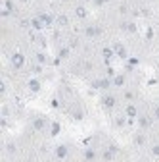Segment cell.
Here are the masks:
<instances>
[{
  "label": "cell",
  "mask_w": 159,
  "mask_h": 162,
  "mask_svg": "<svg viewBox=\"0 0 159 162\" xmlns=\"http://www.w3.org/2000/svg\"><path fill=\"white\" fill-rule=\"evenodd\" d=\"M40 70H42L40 66H35V68H33V71H35V74H40Z\"/></svg>",
  "instance_id": "603a6c76"
},
{
  "label": "cell",
  "mask_w": 159,
  "mask_h": 162,
  "mask_svg": "<svg viewBox=\"0 0 159 162\" xmlns=\"http://www.w3.org/2000/svg\"><path fill=\"white\" fill-rule=\"evenodd\" d=\"M100 31H98V27H86V35L88 37H94V35H98Z\"/></svg>",
  "instance_id": "4fadbf2b"
},
{
  "label": "cell",
  "mask_w": 159,
  "mask_h": 162,
  "mask_svg": "<svg viewBox=\"0 0 159 162\" xmlns=\"http://www.w3.org/2000/svg\"><path fill=\"white\" fill-rule=\"evenodd\" d=\"M31 27H33L35 31H40V29L44 27V23L40 21V18H33V19H31Z\"/></svg>",
  "instance_id": "3957f363"
},
{
  "label": "cell",
  "mask_w": 159,
  "mask_h": 162,
  "mask_svg": "<svg viewBox=\"0 0 159 162\" xmlns=\"http://www.w3.org/2000/svg\"><path fill=\"white\" fill-rule=\"evenodd\" d=\"M29 89H31L33 93H38V91H40V81L31 79V81H29Z\"/></svg>",
  "instance_id": "52a82bcc"
},
{
  "label": "cell",
  "mask_w": 159,
  "mask_h": 162,
  "mask_svg": "<svg viewBox=\"0 0 159 162\" xmlns=\"http://www.w3.org/2000/svg\"><path fill=\"white\" fill-rule=\"evenodd\" d=\"M38 18H40V21H42L46 27H48V25H52V15H48V14H40Z\"/></svg>",
  "instance_id": "ba28073f"
},
{
  "label": "cell",
  "mask_w": 159,
  "mask_h": 162,
  "mask_svg": "<svg viewBox=\"0 0 159 162\" xmlns=\"http://www.w3.org/2000/svg\"><path fill=\"white\" fill-rule=\"evenodd\" d=\"M155 116H157V118H159V108H155Z\"/></svg>",
  "instance_id": "cb8c5ba5"
},
{
  "label": "cell",
  "mask_w": 159,
  "mask_h": 162,
  "mask_svg": "<svg viewBox=\"0 0 159 162\" xmlns=\"http://www.w3.org/2000/svg\"><path fill=\"white\" fill-rule=\"evenodd\" d=\"M67 54H69V50H67V48H63V50H60V56H62V58H67Z\"/></svg>",
  "instance_id": "ffe728a7"
},
{
  "label": "cell",
  "mask_w": 159,
  "mask_h": 162,
  "mask_svg": "<svg viewBox=\"0 0 159 162\" xmlns=\"http://www.w3.org/2000/svg\"><path fill=\"white\" fill-rule=\"evenodd\" d=\"M23 64H25V56H23L21 52H15V54L12 56V66H14L15 70H19V68H23Z\"/></svg>",
  "instance_id": "6da1fadb"
},
{
  "label": "cell",
  "mask_w": 159,
  "mask_h": 162,
  "mask_svg": "<svg viewBox=\"0 0 159 162\" xmlns=\"http://www.w3.org/2000/svg\"><path fill=\"white\" fill-rule=\"evenodd\" d=\"M75 14H77V18L84 19V18H86V14H88V12H86V8H84V6H77V8H75Z\"/></svg>",
  "instance_id": "5b68a950"
},
{
  "label": "cell",
  "mask_w": 159,
  "mask_h": 162,
  "mask_svg": "<svg viewBox=\"0 0 159 162\" xmlns=\"http://www.w3.org/2000/svg\"><path fill=\"white\" fill-rule=\"evenodd\" d=\"M86 158H88V160H94V158H96V152H94V151H86Z\"/></svg>",
  "instance_id": "e0dca14e"
},
{
  "label": "cell",
  "mask_w": 159,
  "mask_h": 162,
  "mask_svg": "<svg viewBox=\"0 0 159 162\" xmlns=\"http://www.w3.org/2000/svg\"><path fill=\"white\" fill-rule=\"evenodd\" d=\"M58 131H60V125H58V124H54V125H52V135H56Z\"/></svg>",
  "instance_id": "d6986e66"
},
{
  "label": "cell",
  "mask_w": 159,
  "mask_h": 162,
  "mask_svg": "<svg viewBox=\"0 0 159 162\" xmlns=\"http://www.w3.org/2000/svg\"><path fill=\"white\" fill-rule=\"evenodd\" d=\"M46 54H42V52H38V54H36V62L38 64H46Z\"/></svg>",
  "instance_id": "5bb4252c"
},
{
  "label": "cell",
  "mask_w": 159,
  "mask_h": 162,
  "mask_svg": "<svg viewBox=\"0 0 159 162\" xmlns=\"http://www.w3.org/2000/svg\"><path fill=\"white\" fill-rule=\"evenodd\" d=\"M58 23H60V25H67V23H69V19L67 18H65V15H60V18H58Z\"/></svg>",
  "instance_id": "2e32d148"
},
{
  "label": "cell",
  "mask_w": 159,
  "mask_h": 162,
  "mask_svg": "<svg viewBox=\"0 0 159 162\" xmlns=\"http://www.w3.org/2000/svg\"><path fill=\"white\" fill-rule=\"evenodd\" d=\"M102 102H104V106H105V108H113V106H115V102H117V100H115V96H111V95H105L104 99H102Z\"/></svg>",
  "instance_id": "7a4b0ae2"
},
{
  "label": "cell",
  "mask_w": 159,
  "mask_h": 162,
  "mask_svg": "<svg viewBox=\"0 0 159 162\" xmlns=\"http://www.w3.org/2000/svg\"><path fill=\"white\" fill-rule=\"evenodd\" d=\"M102 54H104V58H105V60H109V58H113L115 50H113V48H107V46H105L104 50H102Z\"/></svg>",
  "instance_id": "8fae6325"
},
{
  "label": "cell",
  "mask_w": 159,
  "mask_h": 162,
  "mask_svg": "<svg viewBox=\"0 0 159 162\" xmlns=\"http://www.w3.org/2000/svg\"><path fill=\"white\" fill-rule=\"evenodd\" d=\"M115 52L121 56V58H127V48H125L123 44H119V43H117V44H115Z\"/></svg>",
  "instance_id": "8992f818"
},
{
  "label": "cell",
  "mask_w": 159,
  "mask_h": 162,
  "mask_svg": "<svg viewBox=\"0 0 159 162\" xmlns=\"http://www.w3.org/2000/svg\"><path fill=\"white\" fill-rule=\"evenodd\" d=\"M113 155H115V149H107V151L104 152V158H105V160H111Z\"/></svg>",
  "instance_id": "7c38bea8"
},
{
  "label": "cell",
  "mask_w": 159,
  "mask_h": 162,
  "mask_svg": "<svg viewBox=\"0 0 159 162\" xmlns=\"http://www.w3.org/2000/svg\"><path fill=\"white\" fill-rule=\"evenodd\" d=\"M138 124H140V125H142V127H148V125H150V120H148V118H146V116H142V118H140V120H138Z\"/></svg>",
  "instance_id": "9a60e30c"
},
{
  "label": "cell",
  "mask_w": 159,
  "mask_h": 162,
  "mask_svg": "<svg viewBox=\"0 0 159 162\" xmlns=\"http://www.w3.org/2000/svg\"><path fill=\"white\" fill-rule=\"evenodd\" d=\"M136 114H138L136 106H134V104H129V106H127V116H129V118H134Z\"/></svg>",
  "instance_id": "30bf717a"
},
{
  "label": "cell",
  "mask_w": 159,
  "mask_h": 162,
  "mask_svg": "<svg viewBox=\"0 0 159 162\" xmlns=\"http://www.w3.org/2000/svg\"><path fill=\"white\" fill-rule=\"evenodd\" d=\"M35 127H36V129H42V127H44V122H42V120H36V122H35Z\"/></svg>",
  "instance_id": "ac0fdd59"
},
{
  "label": "cell",
  "mask_w": 159,
  "mask_h": 162,
  "mask_svg": "<svg viewBox=\"0 0 159 162\" xmlns=\"http://www.w3.org/2000/svg\"><path fill=\"white\" fill-rule=\"evenodd\" d=\"M136 143H138V145H142V143H144V137L138 135V137H136Z\"/></svg>",
  "instance_id": "7402d4cb"
},
{
  "label": "cell",
  "mask_w": 159,
  "mask_h": 162,
  "mask_svg": "<svg viewBox=\"0 0 159 162\" xmlns=\"http://www.w3.org/2000/svg\"><path fill=\"white\" fill-rule=\"evenodd\" d=\"M152 152H153V155H155V156H159V145H155V147L152 149Z\"/></svg>",
  "instance_id": "44dd1931"
},
{
  "label": "cell",
  "mask_w": 159,
  "mask_h": 162,
  "mask_svg": "<svg viewBox=\"0 0 159 162\" xmlns=\"http://www.w3.org/2000/svg\"><path fill=\"white\" fill-rule=\"evenodd\" d=\"M125 75H115V79H113V85H115V87H123L125 85Z\"/></svg>",
  "instance_id": "9c48e42d"
},
{
  "label": "cell",
  "mask_w": 159,
  "mask_h": 162,
  "mask_svg": "<svg viewBox=\"0 0 159 162\" xmlns=\"http://www.w3.org/2000/svg\"><path fill=\"white\" fill-rule=\"evenodd\" d=\"M56 156H58V158H65V156H67V147H65V145H60V147L56 149Z\"/></svg>",
  "instance_id": "277c9868"
}]
</instances>
